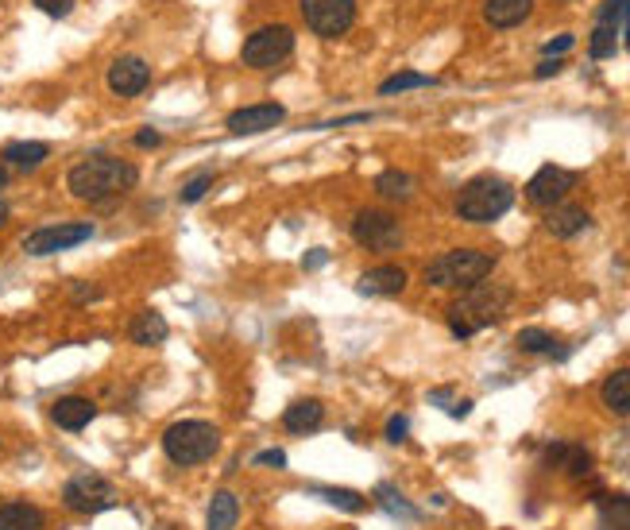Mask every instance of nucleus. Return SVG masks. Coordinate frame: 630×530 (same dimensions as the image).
Instances as JSON below:
<instances>
[{
	"label": "nucleus",
	"instance_id": "obj_17",
	"mask_svg": "<svg viewBox=\"0 0 630 530\" xmlns=\"http://www.w3.org/2000/svg\"><path fill=\"white\" fill-rule=\"evenodd\" d=\"M584 229H588V209L580 206H553L549 217H545V233L557 236V240H569Z\"/></svg>",
	"mask_w": 630,
	"mask_h": 530
},
{
	"label": "nucleus",
	"instance_id": "obj_30",
	"mask_svg": "<svg viewBox=\"0 0 630 530\" xmlns=\"http://www.w3.org/2000/svg\"><path fill=\"white\" fill-rule=\"evenodd\" d=\"M565 472L573 476V480H584L588 472H592V453L588 449H580V445H569V453H565Z\"/></svg>",
	"mask_w": 630,
	"mask_h": 530
},
{
	"label": "nucleus",
	"instance_id": "obj_21",
	"mask_svg": "<svg viewBox=\"0 0 630 530\" xmlns=\"http://www.w3.org/2000/svg\"><path fill=\"white\" fill-rule=\"evenodd\" d=\"M51 148L43 140H20V144H8L4 148V163L8 167H20V171H35L39 163H47Z\"/></svg>",
	"mask_w": 630,
	"mask_h": 530
},
{
	"label": "nucleus",
	"instance_id": "obj_9",
	"mask_svg": "<svg viewBox=\"0 0 630 530\" xmlns=\"http://www.w3.org/2000/svg\"><path fill=\"white\" fill-rule=\"evenodd\" d=\"M352 240L368 252H395L402 244V225L383 209H360L352 221Z\"/></svg>",
	"mask_w": 630,
	"mask_h": 530
},
{
	"label": "nucleus",
	"instance_id": "obj_29",
	"mask_svg": "<svg viewBox=\"0 0 630 530\" xmlns=\"http://www.w3.org/2000/svg\"><path fill=\"white\" fill-rule=\"evenodd\" d=\"M375 500H379L383 511H391L395 519H418V507H410V503L402 500L391 484H379V488H375Z\"/></svg>",
	"mask_w": 630,
	"mask_h": 530
},
{
	"label": "nucleus",
	"instance_id": "obj_24",
	"mask_svg": "<svg viewBox=\"0 0 630 530\" xmlns=\"http://www.w3.org/2000/svg\"><path fill=\"white\" fill-rule=\"evenodd\" d=\"M375 194L387 198V202H410L414 198V175L406 171H383L375 178Z\"/></svg>",
	"mask_w": 630,
	"mask_h": 530
},
{
	"label": "nucleus",
	"instance_id": "obj_6",
	"mask_svg": "<svg viewBox=\"0 0 630 530\" xmlns=\"http://www.w3.org/2000/svg\"><path fill=\"white\" fill-rule=\"evenodd\" d=\"M294 55V28L290 24H263L244 39L240 59L248 70H271L279 62H287Z\"/></svg>",
	"mask_w": 630,
	"mask_h": 530
},
{
	"label": "nucleus",
	"instance_id": "obj_15",
	"mask_svg": "<svg viewBox=\"0 0 630 530\" xmlns=\"http://www.w3.org/2000/svg\"><path fill=\"white\" fill-rule=\"evenodd\" d=\"M93 418H97V403L86 395H66L51 407V422L62 430H86Z\"/></svg>",
	"mask_w": 630,
	"mask_h": 530
},
{
	"label": "nucleus",
	"instance_id": "obj_10",
	"mask_svg": "<svg viewBox=\"0 0 630 530\" xmlns=\"http://www.w3.org/2000/svg\"><path fill=\"white\" fill-rule=\"evenodd\" d=\"M93 236V225L89 221H66V225H43L35 233L24 236V252L28 256H55V252H66V248H78Z\"/></svg>",
	"mask_w": 630,
	"mask_h": 530
},
{
	"label": "nucleus",
	"instance_id": "obj_2",
	"mask_svg": "<svg viewBox=\"0 0 630 530\" xmlns=\"http://www.w3.org/2000/svg\"><path fill=\"white\" fill-rule=\"evenodd\" d=\"M507 306H511V291H507V287H495L491 279H484V283L468 287V291L449 306V329L457 333L460 341H468L472 333H480V329L499 322V318L507 314Z\"/></svg>",
	"mask_w": 630,
	"mask_h": 530
},
{
	"label": "nucleus",
	"instance_id": "obj_40",
	"mask_svg": "<svg viewBox=\"0 0 630 530\" xmlns=\"http://www.w3.org/2000/svg\"><path fill=\"white\" fill-rule=\"evenodd\" d=\"M4 186H8V171L0 167V194H4Z\"/></svg>",
	"mask_w": 630,
	"mask_h": 530
},
{
	"label": "nucleus",
	"instance_id": "obj_18",
	"mask_svg": "<svg viewBox=\"0 0 630 530\" xmlns=\"http://www.w3.org/2000/svg\"><path fill=\"white\" fill-rule=\"evenodd\" d=\"M321 422H325V407L317 399H298L283 411V426L290 434H314Z\"/></svg>",
	"mask_w": 630,
	"mask_h": 530
},
{
	"label": "nucleus",
	"instance_id": "obj_23",
	"mask_svg": "<svg viewBox=\"0 0 630 530\" xmlns=\"http://www.w3.org/2000/svg\"><path fill=\"white\" fill-rule=\"evenodd\" d=\"M240 519V503L232 492H217L209 500V515H205V530H232Z\"/></svg>",
	"mask_w": 630,
	"mask_h": 530
},
{
	"label": "nucleus",
	"instance_id": "obj_12",
	"mask_svg": "<svg viewBox=\"0 0 630 530\" xmlns=\"http://www.w3.org/2000/svg\"><path fill=\"white\" fill-rule=\"evenodd\" d=\"M283 120H287V109H283V105H275V101H259V105H244V109L229 113L225 128H229L232 136H256V132L279 128Z\"/></svg>",
	"mask_w": 630,
	"mask_h": 530
},
{
	"label": "nucleus",
	"instance_id": "obj_37",
	"mask_svg": "<svg viewBox=\"0 0 630 530\" xmlns=\"http://www.w3.org/2000/svg\"><path fill=\"white\" fill-rule=\"evenodd\" d=\"M159 144H163V136H159V132H155V128H144V132H136V148H159Z\"/></svg>",
	"mask_w": 630,
	"mask_h": 530
},
{
	"label": "nucleus",
	"instance_id": "obj_36",
	"mask_svg": "<svg viewBox=\"0 0 630 530\" xmlns=\"http://www.w3.org/2000/svg\"><path fill=\"white\" fill-rule=\"evenodd\" d=\"M615 465H619L623 472H630V430L615 442Z\"/></svg>",
	"mask_w": 630,
	"mask_h": 530
},
{
	"label": "nucleus",
	"instance_id": "obj_41",
	"mask_svg": "<svg viewBox=\"0 0 630 530\" xmlns=\"http://www.w3.org/2000/svg\"><path fill=\"white\" fill-rule=\"evenodd\" d=\"M4 225H8V209L0 206V229H4Z\"/></svg>",
	"mask_w": 630,
	"mask_h": 530
},
{
	"label": "nucleus",
	"instance_id": "obj_26",
	"mask_svg": "<svg viewBox=\"0 0 630 530\" xmlns=\"http://www.w3.org/2000/svg\"><path fill=\"white\" fill-rule=\"evenodd\" d=\"M600 527L630 530V496H600Z\"/></svg>",
	"mask_w": 630,
	"mask_h": 530
},
{
	"label": "nucleus",
	"instance_id": "obj_31",
	"mask_svg": "<svg viewBox=\"0 0 630 530\" xmlns=\"http://www.w3.org/2000/svg\"><path fill=\"white\" fill-rule=\"evenodd\" d=\"M209 186H213V171H205V175H194L190 182H186V190H182V202H186V206L201 202V198L209 194Z\"/></svg>",
	"mask_w": 630,
	"mask_h": 530
},
{
	"label": "nucleus",
	"instance_id": "obj_28",
	"mask_svg": "<svg viewBox=\"0 0 630 530\" xmlns=\"http://www.w3.org/2000/svg\"><path fill=\"white\" fill-rule=\"evenodd\" d=\"M426 86H437V78L418 74V70H399V74H391V78L379 86V93H383V97H395V93H406V89H426Z\"/></svg>",
	"mask_w": 630,
	"mask_h": 530
},
{
	"label": "nucleus",
	"instance_id": "obj_16",
	"mask_svg": "<svg viewBox=\"0 0 630 530\" xmlns=\"http://www.w3.org/2000/svg\"><path fill=\"white\" fill-rule=\"evenodd\" d=\"M534 12V0H484V20L491 28H518Z\"/></svg>",
	"mask_w": 630,
	"mask_h": 530
},
{
	"label": "nucleus",
	"instance_id": "obj_32",
	"mask_svg": "<svg viewBox=\"0 0 630 530\" xmlns=\"http://www.w3.org/2000/svg\"><path fill=\"white\" fill-rule=\"evenodd\" d=\"M39 12H47L51 20H62V16H70V8H74V0H31Z\"/></svg>",
	"mask_w": 630,
	"mask_h": 530
},
{
	"label": "nucleus",
	"instance_id": "obj_34",
	"mask_svg": "<svg viewBox=\"0 0 630 530\" xmlns=\"http://www.w3.org/2000/svg\"><path fill=\"white\" fill-rule=\"evenodd\" d=\"M406 430H410V418H406V414H395V418L387 422V434H383V438H387L391 445H399V442H406Z\"/></svg>",
	"mask_w": 630,
	"mask_h": 530
},
{
	"label": "nucleus",
	"instance_id": "obj_1",
	"mask_svg": "<svg viewBox=\"0 0 630 530\" xmlns=\"http://www.w3.org/2000/svg\"><path fill=\"white\" fill-rule=\"evenodd\" d=\"M140 182V171L113 155H89L66 171V190L78 202H109L116 194H128Z\"/></svg>",
	"mask_w": 630,
	"mask_h": 530
},
{
	"label": "nucleus",
	"instance_id": "obj_25",
	"mask_svg": "<svg viewBox=\"0 0 630 530\" xmlns=\"http://www.w3.org/2000/svg\"><path fill=\"white\" fill-rule=\"evenodd\" d=\"M518 349H522V353L557 356V360H565V356H569V349H565V345H557V337H553V333H545V329H522V333H518Z\"/></svg>",
	"mask_w": 630,
	"mask_h": 530
},
{
	"label": "nucleus",
	"instance_id": "obj_7",
	"mask_svg": "<svg viewBox=\"0 0 630 530\" xmlns=\"http://www.w3.org/2000/svg\"><path fill=\"white\" fill-rule=\"evenodd\" d=\"M62 503H66L70 511H78V515H97V511H109V507H113L116 492L105 476H97V472H78V476L66 480Z\"/></svg>",
	"mask_w": 630,
	"mask_h": 530
},
{
	"label": "nucleus",
	"instance_id": "obj_22",
	"mask_svg": "<svg viewBox=\"0 0 630 530\" xmlns=\"http://www.w3.org/2000/svg\"><path fill=\"white\" fill-rule=\"evenodd\" d=\"M0 530H43V511L35 503H4Z\"/></svg>",
	"mask_w": 630,
	"mask_h": 530
},
{
	"label": "nucleus",
	"instance_id": "obj_3",
	"mask_svg": "<svg viewBox=\"0 0 630 530\" xmlns=\"http://www.w3.org/2000/svg\"><path fill=\"white\" fill-rule=\"evenodd\" d=\"M221 449V430L213 422H201V418H186V422H174L163 434V453L171 457L174 465L182 469H194L205 465L209 457H217Z\"/></svg>",
	"mask_w": 630,
	"mask_h": 530
},
{
	"label": "nucleus",
	"instance_id": "obj_33",
	"mask_svg": "<svg viewBox=\"0 0 630 530\" xmlns=\"http://www.w3.org/2000/svg\"><path fill=\"white\" fill-rule=\"evenodd\" d=\"M573 47H576V35L565 31V35H557V39H549L542 51H545V59H557V55H565V51H573Z\"/></svg>",
	"mask_w": 630,
	"mask_h": 530
},
{
	"label": "nucleus",
	"instance_id": "obj_35",
	"mask_svg": "<svg viewBox=\"0 0 630 530\" xmlns=\"http://www.w3.org/2000/svg\"><path fill=\"white\" fill-rule=\"evenodd\" d=\"M256 465H263V469H283V465H287V453H283V449H263L256 457Z\"/></svg>",
	"mask_w": 630,
	"mask_h": 530
},
{
	"label": "nucleus",
	"instance_id": "obj_38",
	"mask_svg": "<svg viewBox=\"0 0 630 530\" xmlns=\"http://www.w3.org/2000/svg\"><path fill=\"white\" fill-rule=\"evenodd\" d=\"M561 70H565V62L561 59H545L542 66L534 70V78H553V74H561Z\"/></svg>",
	"mask_w": 630,
	"mask_h": 530
},
{
	"label": "nucleus",
	"instance_id": "obj_8",
	"mask_svg": "<svg viewBox=\"0 0 630 530\" xmlns=\"http://www.w3.org/2000/svg\"><path fill=\"white\" fill-rule=\"evenodd\" d=\"M302 20L321 39H341L356 24V0H302Z\"/></svg>",
	"mask_w": 630,
	"mask_h": 530
},
{
	"label": "nucleus",
	"instance_id": "obj_13",
	"mask_svg": "<svg viewBox=\"0 0 630 530\" xmlns=\"http://www.w3.org/2000/svg\"><path fill=\"white\" fill-rule=\"evenodd\" d=\"M109 89H113L116 97H140L147 86H151V66L144 59H136V55H124V59H116L109 66Z\"/></svg>",
	"mask_w": 630,
	"mask_h": 530
},
{
	"label": "nucleus",
	"instance_id": "obj_14",
	"mask_svg": "<svg viewBox=\"0 0 630 530\" xmlns=\"http://www.w3.org/2000/svg\"><path fill=\"white\" fill-rule=\"evenodd\" d=\"M406 271L399 264H383V267H372V271H364L360 279H356V291L368 298H395L406 291Z\"/></svg>",
	"mask_w": 630,
	"mask_h": 530
},
{
	"label": "nucleus",
	"instance_id": "obj_27",
	"mask_svg": "<svg viewBox=\"0 0 630 530\" xmlns=\"http://www.w3.org/2000/svg\"><path fill=\"white\" fill-rule=\"evenodd\" d=\"M310 496H317V500L333 503V507H341V511H364L368 507V500L360 496V492H352V488H321V484H314V488H306Z\"/></svg>",
	"mask_w": 630,
	"mask_h": 530
},
{
	"label": "nucleus",
	"instance_id": "obj_19",
	"mask_svg": "<svg viewBox=\"0 0 630 530\" xmlns=\"http://www.w3.org/2000/svg\"><path fill=\"white\" fill-rule=\"evenodd\" d=\"M128 337H132L136 345L155 349V345L167 341V318H163L159 310H140V314L132 318V325H128Z\"/></svg>",
	"mask_w": 630,
	"mask_h": 530
},
{
	"label": "nucleus",
	"instance_id": "obj_11",
	"mask_svg": "<svg viewBox=\"0 0 630 530\" xmlns=\"http://www.w3.org/2000/svg\"><path fill=\"white\" fill-rule=\"evenodd\" d=\"M573 186H576L573 171H565V167H557V163H545L542 171L526 182V198H530L534 206L553 209V206H561V202L569 198V190H573Z\"/></svg>",
	"mask_w": 630,
	"mask_h": 530
},
{
	"label": "nucleus",
	"instance_id": "obj_4",
	"mask_svg": "<svg viewBox=\"0 0 630 530\" xmlns=\"http://www.w3.org/2000/svg\"><path fill=\"white\" fill-rule=\"evenodd\" d=\"M511 206H515V186H511L507 178H495V175L472 178L457 194V217L472 221V225L499 221Z\"/></svg>",
	"mask_w": 630,
	"mask_h": 530
},
{
	"label": "nucleus",
	"instance_id": "obj_5",
	"mask_svg": "<svg viewBox=\"0 0 630 530\" xmlns=\"http://www.w3.org/2000/svg\"><path fill=\"white\" fill-rule=\"evenodd\" d=\"M495 271V256L476 252V248H457L445 252L426 267V283L430 287H453V291H468L476 283H484L487 275Z\"/></svg>",
	"mask_w": 630,
	"mask_h": 530
},
{
	"label": "nucleus",
	"instance_id": "obj_20",
	"mask_svg": "<svg viewBox=\"0 0 630 530\" xmlns=\"http://www.w3.org/2000/svg\"><path fill=\"white\" fill-rule=\"evenodd\" d=\"M603 395V407L611 414H619V418H630V368H619V372H611L600 387Z\"/></svg>",
	"mask_w": 630,
	"mask_h": 530
},
{
	"label": "nucleus",
	"instance_id": "obj_39",
	"mask_svg": "<svg viewBox=\"0 0 630 530\" xmlns=\"http://www.w3.org/2000/svg\"><path fill=\"white\" fill-rule=\"evenodd\" d=\"M325 260H329V252H325V248H317V252H310V256H306V271H317V267L325 264Z\"/></svg>",
	"mask_w": 630,
	"mask_h": 530
}]
</instances>
